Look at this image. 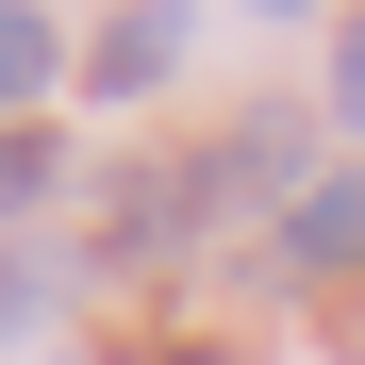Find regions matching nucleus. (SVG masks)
Listing matches in <instances>:
<instances>
[{"label":"nucleus","mask_w":365,"mask_h":365,"mask_svg":"<svg viewBox=\"0 0 365 365\" xmlns=\"http://www.w3.org/2000/svg\"><path fill=\"white\" fill-rule=\"evenodd\" d=\"M282 266H365V166H332V182L282 200Z\"/></svg>","instance_id":"nucleus-1"},{"label":"nucleus","mask_w":365,"mask_h":365,"mask_svg":"<svg viewBox=\"0 0 365 365\" xmlns=\"http://www.w3.org/2000/svg\"><path fill=\"white\" fill-rule=\"evenodd\" d=\"M83 67H100V100H150V83L182 67V17H100V50H83Z\"/></svg>","instance_id":"nucleus-2"},{"label":"nucleus","mask_w":365,"mask_h":365,"mask_svg":"<svg viewBox=\"0 0 365 365\" xmlns=\"http://www.w3.org/2000/svg\"><path fill=\"white\" fill-rule=\"evenodd\" d=\"M50 67H67V34L0 0V133H34V100H50Z\"/></svg>","instance_id":"nucleus-3"},{"label":"nucleus","mask_w":365,"mask_h":365,"mask_svg":"<svg viewBox=\"0 0 365 365\" xmlns=\"http://www.w3.org/2000/svg\"><path fill=\"white\" fill-rule=\"evenodd\" d=\"M50 182H67V150H50V133H0V232H17Z\"/></svg>","instance_id":"nucleus-4"},{"label":"nucleus","mask_w":365,"mask_h":365,"mask_svg":"<svg viewBox=\"0 0 365 365\" xmlns=\"http://www.w3.org/2000/svg\"><path fill=\"white\" fill-rule=\"evenodd\" d=\"M34 316H50V266H17V250H0V349H17Z\"/></svg>","instance_id":"nucleus-5"},{"label":"nucleus","mask_w":365,"mask_h":365,"mask_svg":"<svg viewBox=\"0 0 365 365\" xmlns=\"http://www.w3.org/2000/svg\"><path fill=\"white\" fill-rule=\"evenodd\" d=\"M332 116H349V133H365V17L332 34Z\"/></svg>","instance_id":"nucleus-6"}]
</instances>
